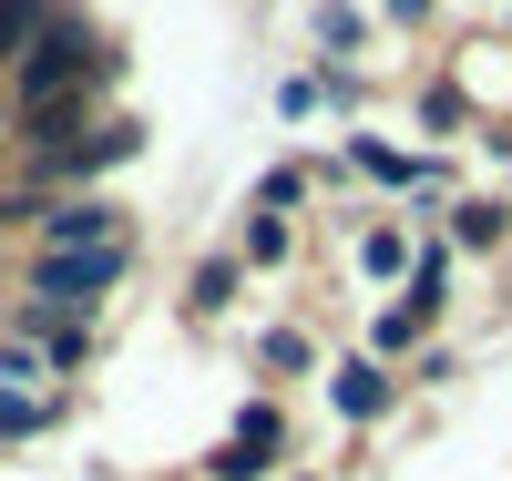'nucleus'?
Returning <instances> with one entry per match:
<instances>
[{
  "instance_id": "f03ea898",
  "label": "nucleus",
  "mask_w": 512,
  "mask_h": 481,
  "mask_svg": "<svg viewBox=\"0 0 512 481\" xmlns=\"http://www.w3.org/2000/svg\"><path fill=\"white\" fill-rule=\"evenodd\" d=\"M123 277V246H82V256H41V308H93V297Z\"/></svg>"
},
{
  "instance_id": "f257e3e1",
  "label": "nucleus",
  "mask_w": 512,
  "mask_h": 481,
  "mask_svg": "<svg viewBox=\"0 0 512 481\" xmlns=\"http://www.w3.org/2000/svg\"><path fill=\"white\" fill-rule=\"evenodd\" d=\"M103 72V52H93V41H82V31H52V41H31V62H21V93L41 103V113H52L62 93H72V82H93Z\"/></svg>"
},
{
  "instance_id": "39448f33",
  "label": "nucleus",
  "mask_w": 512,
  "mask_h": 481,
  "mask_svg": "<svg viewBox=\"0 0 512 481\" xmlns=\"http://www.w3.org/2000/svg\"><path fill=\"white\" fill-rule=\"evenodd\" d=\"M31 31H41V0H0V62H31Z\"/></svg>"
},
{
  "instance_id": "9d476101",
  "label": "nucleus",
  "mask_w": 512,
  "mask_h": 481,
  "mask_svg": "<svg viewBox=\"0 0 512 481\" xmlns=\"http://www.w3.org/2000/svg\"><path fill=\"white\" fill-rule=\"evenodd\" d=\"M400 11H420V0H400Z\"/></svg>"
},
{
  "instance_id": "6e6552de",
  "label": "nucleus",
  "mask_w": 512,
  "mask_h": 481,
  "mask_svg": "<svg viewBox=\"0 0 512 481\" xmlns=\"http://www.w3.org/2000/svg\"><path fill=\"white\" fill-rule=\"evenodd\" d=\"M21 430H41V400H21V389H0V441H21Z\"/></svg>"
},
{
  "instance_id": "0eeeda50",
  "label": "nucleus",
  "mask_w": 512,
  "mask_h": 481,
  "mask_svg": "<svg viewBox=\"0 0 512 481\" xmlns=\"http://www.w3.org/2000/svg\"><path fill=\"white\" fill-rule=\"evenodd\" d=\"M246 256H256V267H277V256H287V226H277V215H256V226H246Z\"/></svg>"
},
{
  "instance_id": "423d86ee",
  "label": "nucleus",
  "mask_w": 512,
  "mask_h": 481,
  "mask_svg": "<svg viewBox=\"0 0 512 481\" xmlns=\"http://www.w3.org/2000/svg\"><path fill=\"white\" fill-rule=\"evenodd\" d=\"M338 410H349V420L379 410V369H338Z\"/></svg>"
},
{
  "instance_id": "20e7f679",
  "label": "nucleus",
  "mask_w": 512,
  "mask_h": 481,
  "mask_svg": "<svg viewBox=\"0 0 512 481\" xmlns=\"http://www.w3.org/2000/svg\"><path fill=\"white\" fill-rule=\"evenodd\" d=\"M134 144H144L134 123H103L93 144H72V154H62V174H93V164H123V154H134Z\"/></svg>"
},
{
  "instance_id": "7ed1b4c3",
  "label": "nucleus",
  "mask_w": 512,
  "mask_h": 481,
  "mask_svg": "<svg viewBox=\"0 0 512 481\" xmlns=\"http://www.w3.org/2000/svg\"><path fill=\"white\" fill-rule=\"evenodd\" d=\"M41 236H52V256H82V246H123V236H113V205H52V215H41Z\"/></svg>"
},
{
  "instance_id": "1a4fd4ad",
  "label": "nucleus",
  "mask_w": 512,
  "mask_h": 481,
  "mask_svg": "<svg viewBox=\"0 0 512 481\" xmlns=\"http://www.w3.org/2000/svg\"><path fill=\"white\" fill-rule=\"evenodd\" d=\"M226 297H236V267H226V256H216V267L195 277V308H226Z\"/></svg>"
}]
</instances>
